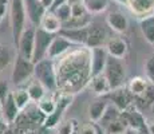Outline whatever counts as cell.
<instances>
[{
	"mask_svg": "<svg viewBox=\"0 0 154 134\" xmlns=\"http://www.w3.org/2000/svg\"><path fill=\"white\" fill-rule=\"evenodd\" d=\"M34 78L38 79L47 89V91H54L58 89V73L54 67V61L44 58L42 61L35 62Z\"/></svg>",
	"mask_w": 154,
	"mask_h": 134,
	"instance_id": "obj_1",
	"label": "cell"
},
{
	"mask_svg": "<svg viewBox=\"0 0 154 134\" xmlns=\"http://www.w3.org/2000/svg\"><path fill=\"white\" fill-rule=\"evenodd\" d=\"M10 15H11V31H12L14 43L16 44L22 32L27 27V12L24 7V0H10Z\"/></svg>",
	"mask_w": 154,
	"mask_h": 134,
	"instance_id": "obj_2",
	"label": "cell"
},
{
	"mask_svg": "<svg viewBox=\"0 0 154 134\" xmlns=\"http://www.w3.org/2000/svg\"><path fill=\"white\" fill-rule=\"evenodd\" d=\"M34 68L35 62L32 59H27L16 54L11 73V82L15 86H23L24 83H28L34 76Z\"/></svg>",
	"mask_w": 154,
	"mask_h": 134,
	"instance_id": "obj_3",
	"label": "cell"
},
{
	"mask_svg": "<svg viewBox=\"0 0 154 134\" xmlns=\"http://www.w3.org/2000/svg\"><path fill=\"white\" fill-rule=\"evenodd\" d=\"M103 74L107 78L109 83H110L111 89H117L121 86H125V80H126V68L123 64L122 59L114 58V56L109 55L107 63L105 66Z\"/></svg>",
	"mask_w": 154,
	"mask_h": 134,
	"instance_id": "obj_4",
	"label": "cell"
},
{
	"mask_svg": "<svg viewBox=\"0 0 154 134\" xmlns=\"http://www.w3.org/2000/svg\"><path fill=\"white\" fill-rule=\"evenodd\" d=\"M103 97L107 99V102H111L112 106H115L118 110L123 111L127 107H130L133 105V101H134V95L129 91L127 86H121L117 89H111L106 95Z\"/></svg>",
	"mask_w": 154,
	"mask_h": 134,
	"instance_id": "obj_5",
	"label": "cell"
},
{
	"mask_svg": "<svg viewBox=\"0 0 154 134\" xmlns=\"http://www.w3.org/2000/svg\"><path fill=\"white\" fill-rule=\"evenodd\" d=\"M55 35L56 34H51V32L44 31V30L40 28V27H36L32 61L38 62V61H42V59L47 58V51H48V47H50V44H51V42L54 39Z\"/></svg>",
	"mask_w": 154,
	"mask_h": 134,
	"instance_id": "obj_6",
	"label": "cell"
},
{
	"mask_svg": "<svg viewBox=\"0 0 154 134\" xmlns=\"http://www.w3.org/2000/svg\"><path fill=\"white\" fill-rule=\"evenodd\" d=\"M35 31H36V27L35 26L31 24L29 27H26V30L22 32L19 40H17V43H16L17 54L27 59H32V56H34Z\"/></svg>",
	"mask_w": 154,
	"mask_h": 134,
	"instance_id": "obj_7",
	"label": "cell"
},
{
	"mask_svg": "<svg viewBox=\"0 0 154 134\" xmlns=\"http://www.w3.org/2000/svg\"><path fill=\"white\" fill-rule=\"evenodd\" d=\"M109 52L105 46H98L90 48V74L97 75L102 74L105 70V66L107 63Z\"/></svg>",
	"mask_w": 154,
	"mask_h": 134,
	"instance_id": "obj_8",
	"label": "cell"
},
{
	"mask_svg": "<svg viewBox=\"0 0 154 134\" xmlns=\"http://www.w3.org/2000/svg\"><path fill=\"white\" fill-rule=\"evenodd\" d=\"M76 44H74L71 40H69L67 38H64L63 35L56 34L52 39L51 44L48 47V51H47V58L48 59H56L59 56H62L66 51H69L70 48H74Z\"/></svg>",
	"mask_w": 154,
	"mask_h": 134,
	"instance_id": "obj_9",
	"label": "cell"
},
{
	"mask_svg": "<svg viewBox=\"0 0 154 134\" xmlns=\"http://www.w3.org/2000/svg\"><path fill=\"white\" fill-rule=\"evenodd\" d=\"M24 7L26 12H27V19L29 24L39 27L40 20H42L43 15L46 14V7L40 3V0H24Z\"/></svg>",
	"mask_w": 154,
	"mask_h": 134,
	"instance_id": "obj_10",
	"label": "cell"
},
{
	"mask_svg": "<svg viewBox=\"0 0 154 134\" xmlns=\"http://www.w3.org/2000/svg\"><path fill=\"white\" fill-rule=\"evenodd\" d=\"M20 113H22V110L17 107L16 102H15V99L12 97V93H10L5 97V99L2 102V113H0V115H2V118L7 122L8 125H11V123H14V122H16Z\"/></svg>",
	"mask_w": 154,
	"mask_h": 134,
	"instance_id": "obj_11",
	"label": "cell"
},
{
	"mask_svg": "<svg viewBox=\"0 0 154 134\" xmlns=\"http://www.w3.org/2000/svg\"><path fill=\"white\" fill-rule=\"evenodd\" d=\"M122 117L125 118L127 127H131V129H135V130L146 129V120H145L142 113L134 105H131L130 107H127L126 110H123Z\"/></svg>",
	"mask_w": 154,
	"mask_h": 134,
	"instance_id": "obj_12",
	"label": "cell"
},
{
	"mask_svg": "<svg viewBox=\"0 0 154 134\" xmlns=\"http://www.w3.org/2000/svg\"><path fill=\"white\" fill-rule=\"evenodd\" d=\"M105 47H106V50H107L109 55L114 56V58H118V59H123L126 56L127 51H129V46H127L126 40L119 36L109 38Z\"/></svg>",
	"mask_w": 154,
	"mask_h": 134,
	"instance_id": "obj_13",
	"label": "cell"
},
{
	"mask_svg": "<svg viewBox=\"0 0 154 134\" xmlns=\"http://www.w3.org/2000/svg\"><path fill=\"white\" fill-rule=\"evenodd\" d=\"M106 23L117 34H123L129 28V20H127L126 15L119 11H112L106 17Z\"/></svg>",
	"mask_w": 154,
	"mask_h": 134,
	"instance_id": "obj_14",
	"label": "cell"
},
{
	"mask_svg": "<svg viewBox=\"0 0 154 134\" xmlns=\"http://www.w3.org/2000/svg\"><path fill=\"white\" fill-rule=\"evenodd\" d=\"M109 38L106 31L99 26H88V38H87V43L86 47L93 48V47H98V46H106Z\"/></svg>",
	"mask_w": 154,
	"mask_h": 134,
	"instance_id": "obj_15",
	"label": "cell"
},
{
	"mask_svg": "<svg viewBox=\"0 0 154 134\" xmlns=\"http://www.w3.org/2000/svg\"><path fill=\"white\" fill-rule=\"evenodd\" d=\"M59 34L63 35L76 46H86L88 38V26L82 27V28H62Z\"/></svg>",
	"mask_w": 154,
	"mask_h": 134,
	"instance_id": "obj_16",
	"label": "cell"
},
{
	"mask_svg": "<svg viewBox=\"0 0 154 134\" xmlns=\"http://www.w3.org/2000/svg\"><path fill=\"white\" fill-rule=\"evenodd\" d=\"M126 4L137 16L145 17L154 14V0H127Z\"/></svg>",
	"mask_w": 154,
	"mask_h": 134,
	"instance_id": "obj_17",
	"label": "cell"
},
{
	"mask_svg": "<svg viewBox=\"0 0 154 134\" xmlns=\"http://www.w3.org/2000/svg\"><path fill=\"white\" fill-rule=\"evenodd\" d=\"M39 27L43 28L44 31L51 32V34H59L60 30L63 28V24H62V22L59 20V17L55 15L54 11L47 10L46 14L43 15L42 20H40Z\"/></svg>",
	"mask_w": 154,
	"mask_h": 134,
	"instance_id": "obj_18",
	"label": "cell"
},
{
	"mask_svg": "<svg viewBox=\"0 0 154 134\" xmlns=\"http://www.w3.org/2000/svg\"><path fill=\"white\" fill-rule=\"evenodd\" d=\"M107 107H109V102L105 97H102V99L93 101V102L88 105V109H87L90 121L94 122V123H98V122L102 120V117L106 113Z\"/></svg>",
	"mask_w": 154,
	"mask_h": 134,
	"instance_id": "obj_19",
	"label": "cell"
},
{
	"mask_svg": "<svg viewBox=\"0 0 154 134\" xmlns=\"http://www.w3.org/2000/svg\"><path fill=\"white\" fill-rule=\"evenodd\" d=\"M88 86H90L91 91L97 95H106L109 91L111 90L110 83H109L107 78L105 76V74H97V75H91L90 80H88Z\"/></svg>",
	"mask_w": 154,
	"mask_h": 134,
	"instance_id": "obj_20",
	"label": "cell"
},
{
	"mask_svg": "<svg viewBox=\"0 0 154 134\" xmlns=\"http://www.w3.org/2000/svg\"><path fill=\"white\" fill-rule=\"evenodd\" d=\"M140 30L143 35L145 40L149 44L154 46V14L141 17L140 20Z\"/></svg>",
	"mask_w": 154,
	"mask_h": 134,
	"instance_id": "obj_21",
	"label": "cell"
},
{
	"mask_svg": "<svg viewBox=\"0 0 154 134\" xmlns=\"http://www.w3.org/2000/svg\"><path fill=\"white\" fill-rule=\"evenodd\" d=\"M149 83L150 82L146 76H134V78H131L129 80V83H127L126 86L130 93L134 95V98H137V97H141V95L145 93V90L147 89Z\"/></svg>",
	"mask_w": 154,
	"mask_h": 134,
	"instance_id": "obj_22",
	"label": "cell"
},
{
	"mask_svg": "<svg viewBox=\"0 0 154 134\" xmlns=\"http://www.w3.org/2000/svg\"><path fill=\"white\" fill-rule=\"evenodd\" d=\"M26 87H27L28 95H29V98H31V101H32L34 103L39 102V101L42 99L44 95L47 94V89L44 87V86L39 82V80L35 79V78L29 80Z\"/></svg>",
	"mask_w": 154,
	"mask_h": 134,
	"instance_id": "obj_23",
	"label": "cell"
},
{
	"mask_svg": "<svg viewBox=\"0 0 154 134\" xmlns=\"http://www.w3.org/2000/svg\"><path fill=\"white\" fill-rule=\"evenodd\" d=\"M11 93H12V97H14L15 102H16L17 107H19V109L22 110V111L29 105V103L32 102L31 98H29V95H28L27 87L16 86V89H15V90H12Z\"/></svg>",
	"mask_w": 154,
	"mask_h": 134,
	"instance_id": "obj_24",
	"label": "cell"
},
{
	"mask_svg": "<svg viewBox=\"0 0 154 134\" xmlns=\"http://www.w3.org/2000/svg\"><path fill=\"white\" fill-rule=\"evenodd\" d=\"M36 105H38V107H39L40 111L47 117V115L52 114V113L56 110V99H55L54 95L46 94L39 102H36Z\"/></svg>",
	"mask_w": 154,
	"mask_h": 134,
	"instance_id": "obj_25",
	"label": "cell"
},
{
	"mask_svg": "<svg viewBox=\"0 0 154 134\" xmlns=\"http://www.w3.org/2000/svg\"><path fill=\"white\" fill-rule=\"evenodd\" d=\"M83 4L86 5V10L88 11V14L97 15L107 10L109 0H83Z\"/></svg>",
	"mask_w": 154,
	"mask_h": 134,
	"instance_id": "obj_26",
	"label": "cell"
},
{
	"mask_svg": "<svg viewBox=\"0 0 154 134\" xmlns=\"http://www.w3.org/2000/svg\"><path fill=\"white\" fill-rule=\"evenodd\" d=\"M91 14L83 16H71L66 23H63V28H82L91 24Z\"/></svg>",
	"mask_w": 154,
	"mask_h": 134,
	"instance_id": "obj_27",
	"label": "cell"
},
{
	"mask_svg": "<svg viewBox=\"0 0 154 134\" xmlns=\"http://www.w3.org/2000/svg\"><path fill=\"white\" fill-rule=\"evenodd\" d=\"M126 129H127V123L125 118L122 117V111H121L119 117L115 118L111 123H109L105 130L107 132V134H123L126 132Z\"/></svg>",
	"mask_w": 154,
	"mask_h": 134,
	"instance_id": "obj_28",
	"label": "cell"
},
{
	"mask_svg": "<svg viewBox=\"0 0 154 134\" xmlns=\"http://www.w3.org/2000/svg\"><path fill=\"white\" fill-rule=\"evenodd\" d=\"M119 115H121V110H118L115 106H112V105L109 103V107H107V110H106V113L103 114L102 120L99 121V125L100 126H103V129H106L107 125L111 123V122L114 121L115 118L119 117Z\"/></svg>",
	"mask_w": 154,
	"mask_h": 134,
	"instance_id": "obj_29",
	"label": "cell"
},
{
	"mask_svg": "<svg viewBox=\"0 0 154 134\" xmlns=\"http://www.w3.org/2000/svg\"><path fill=\"white\" fill-rule=\"evenodd\" d=\"M54 12H55L56 16L59 17V20L62 22V24H63V23H66L67 20L72 16V14H71V5L69 4V3H63L62 5L56 7L54 10Z\"/></svg>",
	"mask_w": 154,
	"mask_h": 134,
	"instance_id": "obj_30",
	"label": "cell"
},
{
	"mask_svg": "<svg viewBox=\"0 0 154 134\" xmlns=\"http://www.w3.org/2000/svg\"><path fill=\"white\" fill-rule=\"evenodd\" d=\"M11 59H12V54L8 46L0 44V73L3 71V68H5L10 64Z\"/></svg>",
	"mask_w": 154,
	"mask_h": 134,
	"instance_id": "obj_31",
	"label": "cell"
},
{
	"mask_svg": "<svg viewBox=\"0 0 154 134\" xmlns=\"http://www.w3.org/2000/svg\"><path fill=\"white\" fill-rule=\"evenodd\" d=\"M134 99H141L143 102L145 106H152L154 105V83L150 82L147 89L145 90V93L141 95V97H137Z\"/></svg>",
	"mask_w": 154,
	"mask_h": 134,
	"instance_id": "obj_32",
	"label": "cell"
},
{
	"mask_svg": "<svg viewBox=\"0 0 154 134\" xmlns=\"http://www.w3.org/2000/svg\"><path fill=\"white\" fill-rule=\"evenodd\" d=\"M145 76L149 79V82L154 83V54L147 58L145 63Z\"/></svg>",
	"mask_w": 154,
	"mask_h": 134,
	"instance_id": "obj_33",
	"label": "cell"
},
{
	"mask_svg": "<svg viewBox=\"0 0 154 134\" xmlns=\"http://www.w3.org/2000/svg\"><path fill=\"white\" fill-rule=\"evenodd\" d=\"M75 121H64L58 125V134H74Z\"/></svg>",
	"mask_w": 154,
	"mask_h": 134,
	"instance_id": "obj_34",
	"label": "cell"
},
{
	"mask_svg": "<svg viewBox=\"0 0 154 134\" xmlns=\"http://www.w3.org/2000/svg\"><path fill=\"white\" fill-rule=\"evenodd\" d=\"M71 14H72V16H83V15L88 14V11L86 10V5L83 4V2H78L71 4Z\"/></svg>",
	"mask_w": 154,
	"mask_h": 134,
	"instance_id": "obj_35",
	"label": "cell"
},
{
	"mask_svg": "<svg viewBox=\"0 0 154 134\" xmlns=\"http://www.w3.org/2000/svg\"><path fill=\"white\" fill-rule=\"evenodd\" d=\"M11 93V89H10V85H8L7 80H0V101H4L5 97Z\"/></svg>",
	"mask_w": 154,
	"mask_h": 134,
	"instance_id": "obj_36",
	"label": "cell"
},
{
	"mask_svg": "<svg viewBox=\"0 0 154 134\" xmlns=\"http://www.w3.org/2000/svg\"><path fill=\"white\" fill-rule=\"evenodd\" d=\"M78 134H97V127L94 126L93 123H87V125H83L81 127Z\"/></svg>",
	"mask_w": 154,
	"mask_h": 134,
	"instance_id": "obj_37",
	"label": "cell"
},
{
	"mask_svg": "<svg viewBox=\"0 0 154 134\" xmlns=\"http://www.w3.org/2000/svg\"><path fill=\"white\" fill-rule=\"evenodd\" d=\"M7 10H8L7 0H0V23H2L3 19H4L5 14H7Z\"/></svg>",
	"mask_w": 154,
	"mask_h": 134,
	"instance_id": "obj_38",
	"label": "cell"
},
{
	"mask_svg": "<svg viewBox=\"0 0 154 134\" xmlns=\"http://www.w3.org/2000/svg\"><path fill=\"white\" fill-rule=\"evenodd\" d=\"M7 122L2 118V115H0V134H5V130H7Z\"/></svg>",
	"mask_w": 154,
	"mask_h": 134,
	"instance_id": "obj_39",
	"label": "cell"
},
{
	"mask_svg": "<svg viewBox=\"0 0 154 134\" xmlns=\"http://www.w3.org/2000/svg\"><path fill=\"white\" fill-rule=\"evenodd\" d=\"M146 130L149 134H154V121L146 122Z\"/></svg>",
	"mask_w": 154,
	"mask_h": 134,
	"instance_id": "obj_40",
	"label": "cell"
},
{
	"mask_svg": "<svg viewBox=\"0 0 154 134\" xmlns=\"http://www.w3.org/2000/svg\"><path fill=\"white\" fill-rule=\"evenodd\" d=\"M40 3L46 7V10H51L52 4H54V0H40Z\"/></svg>",
	"mask_w": 154,
	"mask_h": 134,
	"instance_id": "obj_41",
	"label": "cell"
},
{
	"mask_svg": "<svg viewBox=\"0 0 154 134\" xmlns=\"http://www.w3.org/2000/svg\"><path fill=\"white\" fill-rule=\"evenodd\" d=\"M63 3H67V0H54V4H52V7H51V10H50V11H54L56 7L62 5Z\"/></svg>",
	"mask_w": 154,
	"mask_h": 134,
	"instance_id": "obj_42",
	"label": "cell"
},
{
	"mask_svg": "<svg viewBox=\"0 0 154 134\" xmlns=\"http://www.w3.org/2000/svg\"><path fill=\"white\" fill-rule=\"evenodd\" d=\"M123 134H141V130H135V129H131V127H127L126 132Z\"/></svg>",
	"mask_w": 154,
	"mask_h": 134,
	"instance_id": "obj_43",
	"label": "cell"
},
{
	"mask_svg": "<svg viewBox=\"0 0 154 134\" xmlns=\"http://www.w3.org/2000/svg\"><path fill=\"white\" fill-rule=\"evenodd\" d=\"M78 2H83V0H67V3L71 5V4H74V3H78Z\"/></svg>",
	"mask_w": 154,
	"mask_h": 134,
	"instance_id": "obj_44",
	"label": "cell"
},
{
	"mask_svg": "<svg viewBox=\"0 0 154 134\" xmlns=\"http://www.w3.org/2000/svg\"><path fill=\"white\" fill-rule=\"evenodd\" d=\"M114 2L121 3V4H126V2H127V0H114Z\"/></svg>",
	"mask_w": 154,
	"mask_h": 134,
	"instance_id": "obj_45",
	"label": "cell"
},
{
	"mask_svg": "<svg viewBox=\"0 0 154 134\" xmlns=\"http://www.w3.org/2000/svg\"><path fill=\"white\" fill-rule=\"evenodd\" d=\"M0 113H2V101H0Z\"/></svg>",
	"mask_w": 154,
	"mask_h": 134,
	"instance_id": "obj_46",
	"label": "cell"
}]
</instances>
